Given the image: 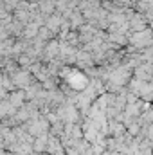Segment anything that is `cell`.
Wrapping results in <instances>:
<instances>
[{
  "label": "cell",
  "instance_id": "cell-1",
  "mask_svg": "<svg viewBox=\"0 0 153 155\" xmlns=\"http://www.w3.org/2000/svg\"><path fill=\"white\" fill-rule=\"evenodd\" d=\"M128 41H130L135 49H139V51H142V49H146V47H151L153 45V31H148V29L137 31L133 36H130Z\"/></svg>",
  "mask_w": 153,
  "mask_h": 155
},
{
  "label": "cell",
  "instance_id": "cell-2",
  "mask_svg": "<svg viewBox=\"0 0 153 155\" xmlns=\"http://www.w3.org/2000/svg\"><path fill=\"white\" fill-rule=\"evenodd\" d=\"M128 25H130V29L132 31H144L146 27H148V20H144V16L139 13V15H135V16H132L130 20H128Z\"/></svg>",
  "mask_w": 153,
  "mask_h": 155
},
{
  "label": "cell",
  "instance_id": "cell-3",
  "mask_svg": "<svg viewBox=\"0 0 153 155\" xmlns=\"http://www.w3.org/2000/svg\"><path fill=\"white\" fill-rule=\"evenodd\" d=\"M108 132H110V135H122L124 132H126V126H124V123H121V121H115V119H110V124H108Z\"/></svg>",
  "mask_w": 153,
  "mask_h": 155
},
{
  "label": "cell",
  "instance_id": "cell-4",
  "mask_svg": "<svg viewBox=\"0 0 153 155\" xmlns=\"http://www.w3.org/2000/svg\"><path fill=\"white\" fill-rule=\"evenodd\" d=\"M34 146H36V150L41 152V150H43V146H45V137H41L40 141H36V144H34Z\"/></svg>",
  "mask_w": 153,
  "mask_h": 155
}]
</instances>
